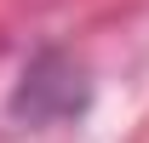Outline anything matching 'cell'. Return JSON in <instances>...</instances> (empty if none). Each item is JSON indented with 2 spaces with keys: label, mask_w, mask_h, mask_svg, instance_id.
<instances>
[{
  "label": "cell",
  "mask_w": 149,
  "mask_h": 143,
  "mask_svg": "<svg viewBox=\"0 0 149 143\" xmlns=\"http://www.w3.org/2000/svg\"><path fill=\"white\" fill-rule=\"evenodd\" d=\"M86 109V80L63 52H40L29 69H23V86L12 97V115L29 126H52V120H69Z\"/></svg>",
  "instance_id": "obj_1"
}]
</instances>
